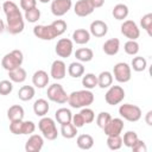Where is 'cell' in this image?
I'll return each mask as SVG.
<instances>
[{"label":"cell","mask_w":152,"mask_h":152,"mask_svg":"<svg viewBox=\"0 0 152 152\" xmlns=\"http://www.w3.org/2000/svg\"><path fill=\"white\" fill-rule=\"evenodd\" d=\"M2 11L6 15V28L11 34H19L24 31L25 23L24 17L18 7V5L13 1H5L2 5Z\"/></svg>","instance_id":"obj_1"},{"label":"cell","mask_w":152,"mask_h":152,"mask_svg":"<svg viewBox=\"0 0 152 152\" xmlns=\"http://www.w3.org/2000/svg\"><path fill=\"white\" fill-rule=\"evenodd\" d=\"M71 108H83L88 107L94 102V94L89 89L76 90L68 95L66 101Z\"/></svg>","instance_id":"obj_2"},{"label":"cell","mask_w":152,"mask_h":152,"mask_svg":"<svg viewBox=\"0 0 152 152\" xmlns=\"http://www.w3.org/2000/svg\"><path fill=\"white\" fill-rule=\"evenodd\" d=\"M38 128L42 132V135L48 140H55L58 137V129L53 119L49 116H42L38 122Z\"/></svg>","instance_id":"obj_3"},{"label":"cell","mask_w":152,"mask_h":152,"mask_svg":"<svg viewBox=\"0 0 152 152\" xmlns=\"http://www.w3.org/2000/svg\"><path fill=\"white\" fill-rule=\"evenodd\" d=\"M24 62V55L20 50H12L11 52L6 53L2 59H1V66L10 71V70H13L15 68H19L21 66Z\"/></svg>","instance_id":"obj_4"},{"label":"cell","mask_w":152,"mask_h":152,"mask_svg":"<svg viewBox=\"0 0 152 152\" xmlns=\"http://www.w3.org/2000/svg\"><path fill=\"white\" fill-rule=\"evenodd\" d=\"M119 114L121 118H124L125 120L129 121V122H135L139 121L141 119V109L140 107L135 106V104H131V103H124L119 107Z\"/></svg>","instance_id":"obj_5"},{"label":"cell","mask_w":152,"mask_h":152,"mask_svg":"<svg viewBox=\"0 0 152 152\" xmlns=\"http://www.w3.org/2000/svg\"><path fill=\"white\" fill-rule=\"evenodd\" d=\"M46 95L50 101L58 103V104H63L68 101V94L64 90V88L62 87V84H59V83H53V84L49 86V88L46 90Z\"/></svg>","instance_id":"obj_6"},{"label":"cell","mask_w":152,"mask_h":152,"mask_svg":"<svg viewBox=\"0 0 152 152\" xmlns=\"http://www.w3.org/2000/svg\"><path fill=\"white\" fill-rule=\"evenodd\" d=\"M113 76L119 83H127L132 77V69L125 62H119L113 68Z\"/></svg>","instance_id":"obj_7"},{"label":"cell","mask_w":152,"mask_h":152,"mask_svg":"<svg viewBox=\"0 0 152 152\" xmlns=\"http://www.w3.org/2000/svg\"><path fill=\"white\" fill-rule=\"evenodd\" d=\"M125 99V90L121 86H110L104 95V100L109 106H115Z\"/></svg>","instance_id":"obj_8"},{"label":"cell","mask_w":152,"mask_h":152,"mask_svg":"<svg viewBox=\"0 0 152 152\" xmlns=\"http://www.w3.org/2000/svg\"><path fill=\"white\" fill-rule=\"evenodd\" d=\"M55 51L58 57L68 58L74 51V42L69 38H61L55 46Z\"/></svg>","instance_id":"obj_9"},{"label":"cell","mask_w":152,"mask_h":152,"mask_svg":"<svg viewBox=\"0 0 152 152\" xmlns=\"http://www.w3.org/2000/svg\"><path fill=\"white\" fill-rule=\"evenodd\" d=\"M33 34L42 39V40H52L53 38L58 37L52 25H36L33 27Z\"/></svg>","instance_id":"obj_10"},{"label":"cell","mask_w":152,"mask_h":152,"mask_svg":"<svg viewBox=\"0 0 152 152\" xmlns=\"http://www.w3.org/2000/svg\"><path fill=\"white\" fill-rule=\"evenodd\" d=\"M120 28H121V33L131 40H137L140 36V30L133 20H125L121 24Z\"/></svg>","instance_id":"obj_11"},{"label":"cell","mask_w":152,"mask_h":152,"mask_svg":"<svg viewBox=\"0 0 152 152\" xmlns=\"http://www.w3.org/2000/svg\"><path fill=\"white\" fill-rule=\"evenodd\" d=\"M72 6L71 0H52L51 1V13L55 17H63L66 14Z\"/></svg>","instance_id":"obj_12"},{"label":"cell","mask_w":152,"mask_h":152,"mask_svg":"<svg viewBox=\"0 0 152 152\" xmlns=\"http://www.w3.org/2000/svg\"><path fill=\"white\" fill-rule=\"evenodd\" d=\"M124 120L120 119V118H112L108 124L102 128L104 134L108 137V135H120L121 132L124 131Z\"/></svg>","instance_id":"obj_13"},{"label":"cell","mask_w":152,"mask_h":152,"mask_svg":"<svg viewBox=\"0 0 152 152\" xmlns=\"http://www.w3.org/2000/svg\"><path fill=\"white\" fill-rule=\"evenodd\" d=\"M44 146V137L39 134H31L25 142L26 152H39Z\"/></svg>","instance_id":"obj_14"},{"label":"cell","mask_w":152,"mask_h":152,"mask_svg":"<svg viewBox=\"0 0 152 152\" xmlns=\"http://www.w3.org/2000/svg\"><path fill=\"white\" fill-rule=\"evenodd\" d=\"M66 74V65L62 59H56L52 62L50 68V76L53 80H63Z\"/></svg>","instance_id":"obj_15"},{"label":"cell","mask_w":152,"mask_h":152,"mask_svg":"<svg viewBox=\"0 0 152 152\" xmlns=\"http://www.w3.org/2000/svg\"><path fill=\"white\" fill-rule=\"evenodd\" d=\"M94 7L90 2V0H78L74 5V12L78 17H88L94 12Z\"/></svg>","instance_id":"obj_16"},{"label":"cell","mask_w":152,"mask_h":152,"mask_svg":"<svg viewBox=\"0 0 152 152\" xmlns=\"http://www.w3.org/2000/svg\"><path fill=\"white\" fill-rule=\"evenodd\" d=\"M108 32V25L102 21V20H94L91 24H90V27H89V33L90 36H94L96 38H101V37H104Z\"/></svg>","instance_id":"obj_17"},{"label":"cell","mask_w":152,"mask_h":152,"mask_svg":"<svg viewBox=\"0 0 152 152\" xmlns=\"http://www.w3.org/2000/svg\"><path fill=\"white\" fill-rule=\"evenodd\" d=\"M49 75L45 70H37L32 76V83L36 88H45L49 84Z\"/></svg>","instance_id":"obj_18"},{"label":"cell","mask_w":152,"mask_h":152,"mask_svg":"<svg viewBox=\"0 0 152 152\" xmlns=\"http://www.w3.org/2000/svg\"><path fill=\"white\" fill-rule=\"evenodd\" d=\"M102 50L108 56H114L120 50V40L118 38H110L106 40L102 45Z\"/></svg>","instance_id":"obj_19"},{"label":"cell","mask_w":152,"mask_h":152,"mask_svg":"<svg viewBox=\"0 0 152 152\" xmlns=\"http://www.w3.org/2000/svg\"><path fill=\"white\" fill-rule=\"evenodd\" d=\"M90 40V33L86 28H76L72 32V42L80 45L87 44Z\"/></svg>","instance_id":"obj_20"},{"label":"cell","mask_w":152,"mask_h":152,"mask_svg":"<svg viewBox=\"0 0 152 152\" xmlns=\"http://www.w3.org/2000/svg\"><path fill=\"white\" fill-rule=\"evenodd\" d=\"M49 109H50V106L45 99H38L33 103V112L37 116H40V118L45 116L48 114Z\"/></svg>","instance_id":"obj_21"},{"label":"cell","mask_w":152,"mask_h":152,"mask_svg":"<svg viewBox=\"0 0 152 152\" xmlns=\"http://www.w3.org/2000/svg\"><path fill=\"white\" fill-rule=\"evenodd\" d=\"M55 118H56V121H57L58 124H61V126H62V125H65V124L71 122L72 113H71L70 109L63 107V108H59V109L56 110Z\"/></svg>","instance_id":"obj_22"},{"label":"cell","mask_w":152,"mask_h":152,"mask_svg":"<svg viewBox=\"0 0 152 152\" xmlns=\"http://www.w3.org/2000/svg\"><path fill=\"white\" fill-rule=\"evenodd\" d=\"M25 115L24 108L19 104H13L7 109V118L10 121H15V120H23Z\"/></svg>","instance_id":"obj_23"},{"label":"cell","mask_w":152,"mask_h":152,"mask_svg":"<svg viewBox=\"0 0 152 152\" xmlns=\"http://www.w3.org/2000/svg\"><path fill=\"white\" fill-rule=\"evenodd\" d=\"M75 57L78 62L81 63H87V62H90L94 57V52L91 49L89 48H80L75 51Z\"/></svg>","instance_id":"obj_24"},{"label":"cell","mask_w":152,"mask_h":152,"mask_svg":"<svg viewBox=\"0 0 152 152\" xmlns=\"http://www.w3.org/2000/svg\"><path fill=\"white\" fill-rule=\"evenodd\" d=\"M7 72H8L10 80H11L12 82H14V83H23V82L26 80V76H27L26 70H25L24 68H21V66L15 68V69H13V70H10V71H7Z\"/></svg>","instance_id":"obj_25"},{"label":"cell","mask_w":152,"mask_h":152,"mask_svg":"<svg viewBox=\"0 0 152 152\" xmlns=\"http://www.w3.org/2000/svg\"><path fill=\"white\" fill-rule=\"evenodd\" d=\"M76 144L81 150H90L94 146V138L90 134H80L76 139Z\"/></svg>","instance_id":"obj_26"},{"label":"cell","mask_w":152,"mask_h":152,"mask_svg":"<svg viewBox=\"0 0 152 152\" xmlns=\"http://www.w3.org/2000/svg\"><path fill=\"white\" fill-rule=\"evenodd\" d=\"M113 83V74L110 71H102L100 72V75L97 76V86L101 89L104 88H109Z\"/></svg>","instance_id":"obj_27"},{"label":"cell","mask_w":152,"mask_h":152,"mask_svg":"<svg viewBox=\"0 0 152 152\" xmlns=\"http://www.w3.org/2000/svg\"><path fill=\"white\" fill-rule=\"evenodd\" d=\"M128 13H129V10H128L127 5H125V4H116L114 6L113 11H112V14H113V17L116 20H124V19H126L127 15H128Z\"/></svg>","instance_id":"obj_28"},{"label":"cell","mask_w":152,"mask_h":152,"mask_svg":"<svg viewBox=\"0 0 152 152\" xmlns=\"http://www.w3.org/2000/svg\"><path fill=\"white\" fill-rule=\"evenodd\" d=\"M68 74L72 77V78H78L82 77L84 74V66L81 62H72L69 64L68 66Z\"/></svg>","instance_id":"obj_29"},{"label":"cell","mask_w":152,"mask_h":152,"mask_svg":"<svg viewBox=\"0 0 152 152\" xmlns=\"http://www.w3.org/2000/svg\"><path fill=\"white\" fill-rule=\"evenodd\" d=\"M34 95H36V90L32 86H23L18 90V97L21 101H30L34 97Z\"/></svg>","instance_id":"obj_30"},{"label":"cell","mask_w":152,"mask_h":152,"mask_svg":"<svg viewBox=\"0 0 152 152\" xmlns=\"http://www.w3.org/2000/svg\"><path fill=\"white\" fill-rule=\"evenodd\" d=\"M82 86L84 87V89H94L95 87H97V76H95L94 74L91 72H88V74H83L82 76Z\"/></svg>","instance_id":"obj_31"},{"label":"cell","mask_w":152,"mask_h":152,"mask_svg":"<svg viewBox=\"0 0 152 152\" xmlns=\"http://www.w3.org/2000/svg\"><path fill=\"white\" fill-rule=\"evenodd\" d=\"M77 129H78L77 127H75L71 122H69V124L62 125V127H61V134L65 139H72V138L76 137Z\"/></svg>","instance_id":"obj_32"},{"label":"cell","mask_w":152,"mask_h":152,"mask_svg":"<svg viewBox=\"0 0 152 152\" xmlns=\"http://www.w3.org/2000/svg\"><path fill=\"white\" fill-rule=\"evenodd\" d=\"M146 66H147V61L144 57H141V56L133 57V59L131 62V69H133L137 72H141L146 69Z\"/></svg>","instance_id":"obj_33"},{"label":"cell","mask_w":152,"mask_h":152,"mask_svg":"<svg viewBox=\"0 0 152 152\" xmlns=\"http://www.w3.org/2000/svg\"><path fill=\"white\" fill-rule=\"evenodd\" d=\"M107 146L112 151L120 150L122 146V138L120 135H108L107 137Z\"/></svg>","instance_id":"obj_34"},{"label":"cell","mask_w":152,"mask_h":152,"mask_svg":"<svg viewBox=\"0 0 152 152\" xmlns=\"http://www.w3.org/2000/svg\"><path fill=\"white\" fill-rule=\"evenodd\" d=\"M24 18H25L28 23H32V24H33V23H37V21L40 19V10H38L37 6L33 7V8H31V10H27V11H25Z\"/></svg>","instance_id":"obj_35"},{"label":"cell","mask_w":152,"mask_h":152,"mask_svg":"<svg viewBox=\"0 0 152 152\" xmlns=\"http://www.w3.org/2000/svg\"><path fill=\"white\" fill-rule=\"evenodd\" d=\"M124 50H125V52H126L127 55H129V56H135V55L139 52V44H138L137 40H131V39H128V40L125 43V45H124Z\"/></svg>","instance_id":"obj_36"},{"label":"cell","mask_w":152,"mask_h":152,"mask_svg":"<svg viewBox=\"0 0 152 152\" xmlns=\"http://www.w3.org/2000/svg\"><path fill=\"white\" fill-rule=\"evenodd\" d=\"M138 134L134 132V131H127L125 134H124V138H122V144L126 146V147H132V145L138 140Z\"/></svg>","instance_id":"obj_37"},{"label":"cell","mask_w":152,"mask_h":152,"mask_svg":"<svg viewBox=\"0 0 152 152\" xmlns=\"http://www.w3.org/2000/svg\"><path fill=\"white\" fill-rule=\"evenodd\" d=\"M140 25L147 32L148 36H152V31H151V28H152V13H147V14L142 15L140 19Z\"/></svg>","instance_id":"obj_38"},{"label":"cell","mask_w":152,"mask_h":152,"mask_svg":"<svg viewBox=\"0 0 152 152\" xmlns=\"http://www.w3.org/2000/svg\"><path fill=\"white\" fill-rule=\"evenodd\" d=\"M51 25H52V27L55 28V31H56V33L58 34V37L62 36V34L66 31V27H68L66 23H65L63 19H56L55 21L51 23Z\"/></svg>","instance_id":"obj_39"},{"label":"cell","mask_w":152,"mask_h":152,"mask_svg":"<svg viewBox=\"0 0 152 152\" xmlns=\"http://www.w3.org/2000/svg\"><path fill=\"white\" fill-rule=\"evenodd\" d=\"M13 90V82L11 80H2L0 81V95H8Z\"/></svg>","instance_id":"obj_40"},{"label":"cell","mask_w":152,"mask_h":152,"mask_svg":"<svg viewBox=\"0 0 152 152\" xmlns=\"http://www.w3.org/2000/svg\"><path fill=\"white\" fill-rule=\"evenodd\" d=\"M80 114L83 118V120H84L86 124H90V122H93L95 120V113H94V110L90 109V108H88V107H83L81 109Z\"/></svg>","instance_id":"obj_41"},{"label":"cell","mask_w":152,"mask_h":152,"mask_svg":"<svg viewBox=\"0 0 152 152\" xmlns=\"http://www.w3.org/2000/svg\"><path fill=\"white\" fill-rule=\"evenodd\" d=\"M112 119V115L108 113V112H101V113H99V115H97V118H96V125L100 127V128H103L107 124H108V121Z\"/></svg>","instance_id":"obj_42"},{"label":"cell","mask_w":152,"mask_h":152,"mask_svg":"<svg viewBox=\"0 0 152 152\" xmlns=\"http://www.w3.org/2000/svg\"><path fill=\"white\" fill-rule=\"evenodd\" d=\"M34 129H36V125H34V122H33V121H30V120H27V121H24V120H23V128H21V134H26V135H30V134H32V133L34 132Z\"/></svg>","instance_id":"obj_43"},{"label":"cell","mask_w":152,"mask_h":152,"mask_svg":"<svg viewBox=\"0 0 152 152\" xmlns=\"http://www.w3.org/2000/svg\"><path fill=\"white\" fill-rule=\"evenodd\" d=\"M21 128H23V120L11 121V124H10V131H11L14 135L21 134Z\"/></svg>","instance_id":"obj_44"},{"label":"cell","mask_w":152,"mask_h":152,"mask_svg":"<svg viewBox=\"0 0 152 152\" xmlns=\"http://www.w3.org/2000/svg\"><path fill=\"white\" fill-rule=\"evenodd\" d=\"M131 148H132L133 152H146V151H147L146 144H145L142 140H140V139H138V140L132 145Z\"/></svg>","instance_id":"obj_45"},{"label":"cell","mask_w":152,"mask_h":152,"mask_svg":"<svg viewBox=\"0 0 152 152\" xmlns=\"http://www.w3.org/2000/svg\"><path fill=\"white\" fill-rule=\"evenodd\" d=\"M71 124L75 126V127H77V128H81V127H83L84 126V120H83V118L81 116V114L78 113V114H74L72 115V118H71Z\"/></svg>","instance_id":"obj_46"},{"label":"cell","mask_w":152,"mask_h":152,"mask_svg":"<svg viewBox=\"0 0 152 152\" xmlns=\"http://www.w3.org/2000/svg\"><path fill=\"white\" fill-rule=\"evenodd\" d=\"M37 6V0H20V8L24 11L31 10Z\"/></svg>","instance_id":"obj_47"},{"label":"cell","mask_w":152,"mask_h":152,"mask_svg":"<svg viewBox=\"0 0 152 152\" xmlns=\"http://www.w3.org/2000/svg\"><path fill=\"white\" fill-rule=\"evenodd\" d=\"M90 2H91V5H93L94 8H100V7L103 6L104 0H90Z\"/></svg>","instance_id":"obj_48"},{"label":"cell","mask_w":152,"mask_h":152,"mask_svg":"<svg viewBox=\"0 0 152 152\" xmlns=\"http://www.w3.org/2000/svg\"><path fill=\"white\" fill-rule=\"evenodd\" d=\"M145 121H146V124H147L148 126L152 125V110H148V112H147V114H146V116H145Z\"/></svg>","instance_id":"obj_49"},{"label":"cell","mask_w":152,"mask_h":152,"mask_svg":"<svg viewBox=\"0 0 152 152\" xmlns=\"http://www.w3.org/2000/svg\"><path fill=\"white\" fill-rule=\"evenodd\" d=\"M5 28H6V27H5V23L2 21V19H0V33H2Z\"/></svg>","instance_id":"obj_50"},{"label":"cell","mask_w":152,"mask_h":152,"mask_svg":"<svg viewBox=\"0 0 152 152\" xmlns=\"http://www.w3.org/2000/svg\"><path fill=\"white\" fill-rule=\"evenodd\" d=\"M39 2H42V4H48V2H51L52 0H38Z\"/></svg>","instance_id":"obj_51"},{"label":"cell","mask_w":152,"mask_h":152,"mask_svg":"<svg viewBox=\"0 0 152 152\" xmlns=\"http://www.w3.org/2000/svg\"><path fill=\"white\" fill-rule=\"evenodd\" d=\"M0 10H2V6H1V5H0Z\"/></svg>","instance_id":"obj_52"}]
</instances>
